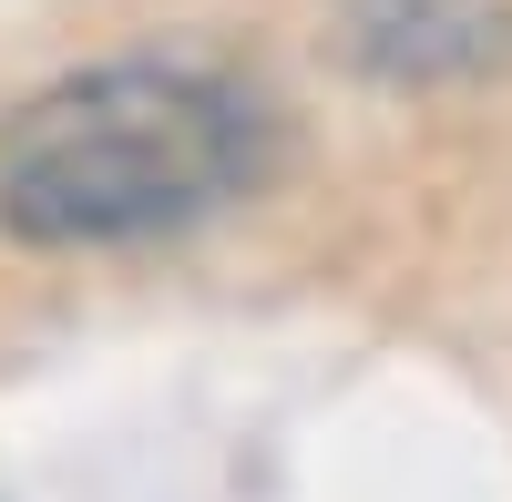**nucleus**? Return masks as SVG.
I'll return each instance as SVG.
<instances>
[{"mask_svg":"<svg viewBox=\"0 0 512 502\" xmlns=\"http://www.w3.org/2000/svg\"><path fill=\"white\" fill-rule=\"evenodd\" d=\"M277 123L226 72L103 62L0 123V226L21 246H144L267 185Z\"/></svg>","mask_w":512,"mask_h":502,"instance_id":"nucleus-1","label":"nucleus"},{"mask_svg":"<svg viewBox=\"0 0 512 502\" xmlns=\"http://www.w3.org/2000/svg\"><path fill=\"white\" fill-rule=\"evenodd\" d=\"M451 41V62L492 52V0H359V52L390 72H431V52Z\"/></svg>","mask_w":512,"mask_h":502,"instance_id":"nucleus-2","label":"nucleus"}]
</instances>
